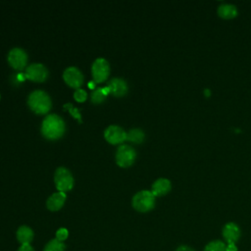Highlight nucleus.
<instances>
[{"mask_svg":"<svg viewBox=\"0 0 251 251\" xmlns=\"http://www.w3.org/2000/svg\"><path fill=\"white\" fill-rule=\"evenodd\" d=\"M54 182L58 191L66 193L73 188L75 179L70 170L65 167H59L54 174Z\"/></svg>","mask_w":251,"mask_h":251,"instance_id":"4","label":"nucleus"},{"mask_svg":"<svg viewBox=\"0 0 251 251\" xmlns=\"http://www.w3.org/2000/svg\"><path fill=\"white\" fill-rule=\"evenodd\" d=\"M16 237L21 245L30 244L34 237L33 230L27 226H21L16 231Z\"/></svg>","mask_w":251,"mask_h":251,"instance_id":"15","label":"nucleus"},{"mask_svg":"<svg viewBox=\"0 0 251 251\" xmlns=\"http://www.w3.org/2000/svg\"><path fill=\"white\" fill-rule=\"evenodd\" d=\"M65 130L66 125L64 120L56 114H50L46 116L42 121L41 133L47 139H59L63 136Z\"/></svg>","mask_w":251,"mask_h":251,"instance_id":"1","label":"nucleus"},{"mask_svg":"<svg viewBox=\"0 0 251 251\" xmlns=\"http://www.w3.org/2000/svg\"><path fill=\"white\" fill-rule=\"evenodd\" d=\"M27 104L32 112L38 115H43L49 112L52 107L51 98L47 92L41 89L33 90L27 98Z\"/></svg>","mask_w":251,"mask_h":251,"instance_id":"2","label":"nucleus"},{"mask_svg":"<svg viewBox=\"0 0 251 251\" xmlns=\"http://www.w3.org/2000/svg\"><path fill=\"white\" fill-rule=\"evenodd\" d=\"M226 251H237L235 243H227L226 246Z\"/></svg>","mask_w":251,"mask_h":251,"instance_id":"25","label":"nucleus"},{"mask_svg":"<svg viewBox=\"0 0 251 251\" xmlns=\"http://www.w3.org/2000/svg\"><path fill=\"white\" fill-rule=\"evenodd\" d=\"M237 8L232 4H222L218 7V15L225 20H230L237 16Z\"/></svg>","mask_w":251,"mask_h":251,"instance_id":"16","label":"nucleus"},{"mask_svg":"<svg viewBox=\"0 0 251 251\" xmlns=\"http://www.w3.org/2000/svg\"><path fill=\"white\" fill-rule=\"evenodd\" d=\"M17 251H35L30 244H24L19 247Z\"/></svg>","mask_w":251,"mask_h":251,"instance_id":"24","label":"nucleus"},{"mask_svg":"<svg viewBox=\"0 0 251 251\" xmlns=\"http://www.w3.org/2000/svg\"><path fill=\"white\" fill-rule=\"evenodd\" d=\"M63 78L65 82L75 89L80 88L83 83V75L76 67H69L63 73Z\"/></svg>","mask_w":251,"mask_h":251,"instance_id":"9","label":"nucleus"},{"mask_svg":"<svg viewBox=\"0 0 251 251\" xmlns=\"http://www.w3.org/2000/svg\"><path fill=\"white\" fill-rule=\"evenodd\" d=\"M91 73L94 82H103L105 81L110 75V66L106 59L97 58L91 66Z\"/></svg>","mask_w":251,"mask_h":251,"instance_id":"6","label":"nucleus"},{"mask_svg":"<svg viewBox=\"0 0 251 251\" xmlns=\"http://www.w3.org/2000/svg\"><path fill=\"white\" fill-rule=\"evenodd\" d=\"M68 237H69V230L66 227H60L56 230L55 238L58 239L59 241L64 242Z\"/></svg>","mask_w":251,"mask_h":251,"instance_id":"21","label":"nucleus"},{"mask_svg":"<svg viewBox=\"0 0 251 251\" xmlns=\"http://www.w3.org/2000/svg\"><path fill=\"white\" fill-rule=\"evenodd\" d=\"M67 199V195L65 192L57 191L53 194H51L47 200H46V207L51 212L59 211L65 204V201Z\"/></svg>","mask_w":251,"mask_h":251,"instance_id":"11","label":"nucleus"},{"mask_svg":"<svg viewBox=\"0 0 251 251\" xmlns=\"http://www.w3.org/2000/svg\"><path fill=\"white\" fill-rule=\"evenodd\" d=\"M145 138V134L143 130L140 128H132L128 132H126V140L132 143H141Z\"/></svg>","mask_w":251,"mask_h":251,"instance_id":"17","label":"nucleus"},{"mask_svg":"<svg viewBox=\"0 0 251 251\" xmlns=\"http://www.w3.org/2000/svg\"><path fill=\"white\" fill-rule=\"evenodd\" d=\"M66 244L56 238L50 239L44 246L43 251H65Z\"/></svg>","mask_w":251,"mask_h":251,"instance_id":"19","label":"nucleus"},{"mask_svg":"<svg viewBox=\"0 0 251 251\" xmlns=\"http://www.w3.org/2000/svg\"><path fill=\"white\" fill-rule=\"evenodd\" d=\"M74 98L76 102H84L87 99V93L85 90L78 88L74 92Z\"/></svg>","mask_w":251,"mask_h":251,"instance_id":"22","label":"nucleus"},{"mask_svg":"<svg viewBox=\"0 0 251 251\" xmlns=\"http://www.w3.org/2000/svg\"><path fill=\"white\" fill-rule=\"evenodd\" d=\"M25 76L32 81L42 82L48 76V70L43 64L33 63L26 67Z\"/></svg>","mask_w":251,"mask_h":251,"instance_id":"8","label":"nucleus"},{"mask_svg":"<svg viewBox=\"0 0 251 251\" xmlns=\"http://www.w3.org/2000/svg\"><path fill=\"white\" fill-rule=\"evenodd\" d=\"M115 159L118 166L122 168H127L134 163L136 159V152L130 145L122 144L117 149Z\"/></svg>","mask_w":251,"mask_h":251,"instance_id":"5","label":"nucleus"},{"mask_svg":"<svg viewBox=\"0 0 251 251\" xmlns=\"http://www.w3.org/2000/svg\"><path fill=\"white\" fill-rule=\"evenodd\" d=\"M109 89L107 88V86L105 87H100V88H96L92 94H91V101L95 104H98V103H102L107 95L109 94Z\"/></svg>","mask_w":251,"mask_h":251,"instance_id":"18","label":"nucleus"},{"mask_svg":"<svg viewBox=\"0 0 251 251\" xmlns=\"http://www.w3.org/2000/svg\"><path fill=\"white\" fill-rule=\"evenodd\" d=\"M155 198L156 197L151 190H141L134 194L131 200V205L137 212L146 213L154 208Z\"/></svg>","mask_w":251,"mask_h":251,"instance_id":"3","label":"nucleus"},{"mask_svg":"<svg viewBox=\"0 0 251 251\" xmlns=\"http://www.w3.org/2000/svg\"><path fill=\"white\" fill-rule=\"evenodd\" d=\"M64 108H67V110L75 117V118H76L77 120H78V122L79 123H81V117H80V114H79V112H78V110L76 109V108H74V106H73V104L72 103H68V104H65L64 105Z\"/></svg>","mask_w":251,"mask_h":251,"instance_id":"23","label":"nucleus"},{"mask_svg":"<svg viewBox=\"0 0 251 251\" xmlns=\"http://www.w3.org/2000/svg\"><path fill=\"white\" fill-rule=\"evenodd\" d=\"M176 251H194V250H193L192 248L186 246V245H180V246H178V247L176 248Z\"/></svg>","mask_w":251,"mask_h":251,"instance_id":"26","label":"nucleus"},{"mask_svg":"<svg viewBox=\"0 0 251 251\" xmlns=\"http://www.w3.org/2000/svg\"><path fill=\"white\" fill-rule=\"evenodd\" d=\"M7 59L11 67L20 71L25 69L27 64V54L20 47L12 48L8 53Z\"/></svg>","mask_w":251,"mask_h":251,"instance_id":"7","label":"nucleus"},{"mask_svg":"<svg viewBox=\"0 0 251 251\" xmlns=\"http://www.w3.org/2000/svg\"><path fill=\"white\" fill-rule=\"evenodd\" d=\"M226 244L221 240H214L209 242L205 248L204 251H226Z\"/></svg>","mask_w":251,"mask_h":251,"instance_id":"20","label":"nucleus"},{"mask_svg":"<svg viewBox=\"0 0 251 251\" xmlns=\"http://www.w3.org/2000/svg\"><path fill=\"white\" fill-rule=\"evenodd\" d=\"M223 236L227 243H235L240 237V228L234 223H227L223 227Z\"/></svg>","mask_w":251,"mask_h":251,"instance_id":"13","label":"nucleus"},{"mask_svg":"<svg viewBox=\"0 0 251 251\" xmlns=\"http://www.w3.org/2000/svg\"><path fill=\"white\" fill-rule=\"evenodd\" d=\"M107 88L109 89V92L113 94L114 96H124L127 92V84L126 80L120 77H115L112 78L108 84Z\"/></svg>","mask_w":251,"mask_h":251,"instance_id":"12","label":"nucleus"},{"mask_svg":"<svg viewBox=\"0 0 251 251\" xmlns=\"http://www.w3.org/2000/svg\"><path fill=\"white\" fill-rule=\"evenodd\" d=\"M171 188H172L171 181L168 178L160 177L153 182L151 192L154 194L155 197L163 196V195H166L167 193H169Z\"/></svg>","mask_w":251,"mask_h":251,"instance_id":"14","label":"nucleus"},{"mask_svg":"<svg viewBox=\"0 0 251 251\" xmlns=\"http://www.w3.org/2000/svg\"><path fill=\"white\" fill-rule=\"evenodd\" d=\"M104 137L111 144H121L126 140V132L120 126L111 125L105 129Z\"/></svg>","mask_w":251,"mask_h":251,"instance_id":"10","label":"nucleus"}]
</instances>
